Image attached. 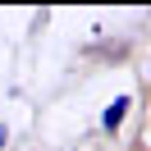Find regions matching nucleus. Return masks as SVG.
<instances>
[{
	"label": "nucleus",
	"mask_w": 151,
	"mask_h": 151,
	"mask_svg": "<svg viewBox=\"0 0 151 151\" xmlns=\"http://www.w3.org/2000/svg\"><path fill=\"white\" fill-rule=\"evenodd\" d=\"M124 110H128V101H114L110 110H105V128H114V124L124 119Z\"/></svg>",
	"instance_id": "obj_1"
}]
</instances>
